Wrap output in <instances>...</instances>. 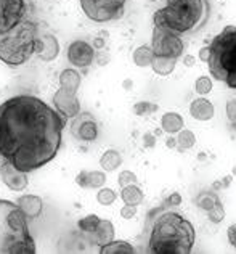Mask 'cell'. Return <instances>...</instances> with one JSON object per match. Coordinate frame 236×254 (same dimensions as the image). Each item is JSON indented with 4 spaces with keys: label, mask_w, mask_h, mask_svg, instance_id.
Segmentation results:
<instances>
[{
    "label": "cell",
    "mask_w": 236,
    "mask_h": 254,
    "mask_svg": "<svg viewBox=\"0 0 236 254\" xmlns=\"http://www.w3.org/2000/svg\"><path fill=\"white\" fill-rule=\"evenodd\" d=\"M227 116L230 119V123L236 119V100H228L227 103Z\"/></svg>",
    "instance_id": "e575fe53"
},
{
    "label": "cell",
    "mask_w": 236,
    "mask_h": 254,
    "mask_svg": "<svg viewBox=\"0 0 236 254\" xmlns=\"http://www.w3.org/2000/svg\"><path fill=\"white\" fill-rule=\"evenodd\" d=\"M207 217H209V220H211L212 224L224 222V219H225V209H224V204H222V201L215 203L214 208L207 211Z\"/></svg>",
    "instance_id": "4dcf8cb0"
},
{
    "label": "cell",
    "mask_w": 236,
    "mask_h": 254,
    "mask_svg": "<svg viewBox=\"0 0 236 254\" xmlns=\"http://www.w3.org/2000/svg\"><path fill=\"white\" fill-rule=\"evenodd\" d=\"M66 118L34 95H16L0 105V156L24 172L55 159Z\"/></svg>",
    "instance_id": "6da1fadb"
},
{
    "label": "cell",
    "mask_w": 236,
    "mask_h": 254,
    "mask_svg": "<svg viewBox=\"0 0 236 254\" xmlns=\"http://www.w3.org/2000/svg\"><path fill=\"white\" fill-rule=\"evenodd\" d=\"M183 64L186 68H191V66L196 64V58L191 57V55H183Z\"/></svg>",
    "instance_id": "ab89813d"
},
{
    "label": "cell",
    "mask_w": 236,
    "mask_h": 254,
    "mask_svg": "<svg viewBox=\"0 0 236 254\" xmlns=\"http://www.w3.org/2000/svg\"><path fill=\"white\" fill-rule=\"evenodd\" d=\"M207 66L211 76L236 90V26L228 24L209 45Z\"/></svg>",
    "instance_id": "5b68a950"
},
{
    "label": "cell",
    "mask_w": 236,
    "mask_h": 254,
    "mask_svg": "<svg viewBox=\"0 0 236 254\" xmlns=\"http://www.w3.org/2000/svg\"><path fill=\"white\" fill-rule=\"evenodd\" d=\"M103 47H105V39L97 37L95 41H93V49H95V50H97V49H98V50H100V49H103Z\"/></svg>",
    "instance_id": "60d3db41"
},
{
    "label": "cell",
    "mask_w": 236,
    "mask_h": 254,
    "mask_svg": "<svg viewBox=\"0 0 236 254\" xmlns=\"http://www.w3.org/2000/svg\"><path fill=\"white\" fill-rule=\"evenodd\" d=\"M85 16L95 23H108L124 16L125 0H79Z\"/></svg>",
    "instance_id": "52a82bcc"
},
{
    "label": "cell",
    "mask_w": 236,
    "mask_h": 254,
    "mask_svg": "<svg viewBox=\"0 0 236 254\" xmlns=\"http://www.w3.org/2000/svg\"><path fill=\"white\" fill-rule=\"evenodd\" d=\"M196 143V137L194 133L188 129H181L177 135V145H178V150L183 151V150H190L191 146Z\"/></svg>",
    "instance_id": "83f0119b"
},
{
    "label": "cell",
    "mask_w": 236,
    "mask_h": 254,
    "mask_svg": "<svg viewBox=\"0 0 236 254\" xmlns=\"http://www.w3.org/2000/svg\"><path fill=\"white\" fill-rule=\"evenodd\" d=\"M44 42V49L39 53V58L42 62H53L59 55V44L58 39L52 34H45L44 37H40Z\"/></svg>",
    "instance_id": "44dd1931"
},
{
    "label": "cell",
    "mask_w": 236,
    "mask_h": 254,
    "mask_svg": "<svg viewBox=\"0 0 236 254\" xmlns=\"http://www.w3.org/2000/svg\"><path fill=\"white\" fill-rule=\"evenodd\" d=\"M18 208L23 211L26 219H37L44 209L42 198L37 195H23L16 199Z\"/></svg>",
    "instance_id": "5bb4252c"
},
{
    "label": "cell",
    "mask_w": 236,
    "mask_h": 254,
    "mask_svg": "<svg viewBox=\"0 0 236 254\" xmlns=\"http://www.w3.org/2000/svg\"><path fill=\"white\" fill-rule=\"evenodd\" d=\"M154 111H158V105L150 103V102H138L133 106V113L137 116H148Z\"/></svg>",
    "instance_id": "1f68e13d"
},
{
    "label": "cell",
    "mask_w": 236,
    "mask_h": 254,
    "mask_svg": "<svg viewBox=\"0 0 236 254\" xmlns=\"http://www.w3.org/2000/svg\"><path fill=\"white\" fill-rule=\"evenodd\" d=\"M26 15L24 0H0V36L8 34L23 21Z\"/></svg>",
    "instance_id": "9c48e42d"
},
{
    "label": "cell",
    "mask_w": 236,
    "mask_h": 254,
    "mask_svg": "<svg viewBox=\"0 0 236 254\" xmlns=\"http://www.w3.org/2000/svg\"><path fill=\"white\" fill-rule=\"evenodd\" d=\"M227 237H228V242H230V245L233 246V248H236V224H232L230 227H228Z\"/></svg>",
    "instance_id": "d590c367"
},
{
    "label": "cell",
    "mask_w": 236,
    "mask_h": 254,
    "mask_svg": "<svg viewBox=\"0 0 236 254\" xmlns=\"http://www.w3.org/2000/svg\"><path fill=\"white\" fill-rule=\"evenodd\" d=\"M143 143L146 148H153L154 143H156V135L154 133H145L143 135Z\"/></svg>",
    "instance_id": "74e56055"
},
{
    "label": "cell",
    "mask_w": 236,
    "mask_h": 254,
    "mask_svg": "<svg viewBox=\"0 0 236 254\" xmlns=\"http://www.w3.org/2000/svg\"><path fill=\"white\" fill-rule=\"evenodd\" d=\"M100 220L101 219L97 216V214H89V216H85L84 219H80L79 222H77V227H79L80 233H82L84 237H89L90 233L95 232L97 225L100 224Z\"/></svg>",
    "instance_id": "4316f807"
},
{
    "label": "cell",
    "mask_w": 236,
    "mask_h": 254,
    "mask_svg": "<svg viewBox=\"0 0 236 254\" xmlns=\"http://www.w3.org/2000/svg\"><path fill=\"white\" fill-rule=\"evenodd\" d=\"M209 55H211V52H209V45L207 47H202V49L199 50V60H201V62L207 63Z\"/></svg>",
    "instance_id": "f35d334b"
},
{
    "label": "cell",
    "mask_w": 236,
    "mask_h": 254,
    "mask_svg": "<svg viewBox=\"0 0 236 254\" xmlns=\"http://www.w3.org/2000/svg\"><path fill=\"white\" fill-rule=\"evenodd\" d=\"M36 242L16 203L0 199V254H34Z\"/></svg>",
    "instance_id": "277c9868"
},
{
    "label": "cell",
    "mask_w": 236,
    "mask_h": 254,
    "mask_svg": "<svg viewBox=\"0 0 236 254\" xmlns=\"http://www.w3.org/2000/svg\"><path fill=\"white\" fill-rule=\"evenodd\" d=\"M232 127L236 130V119H235V121H232Z\"/></svg>",
    "instance_id": "ee69618b"
},
{
    "label": "cell",
    "mask_w": 236,
    "mask_h": 254,
    "mask_svg": "<svg viewBox=\"0 0 236 254\" xmlns=\"http://www.w3.org/2000/svg\"><path fill=\"white\" fill-rule=\"evenodd\" d=\"M154 57V52L150 45H140L138 49H135L133 52V63L138 66V68H146V66H151Z\"/></svg>",
    "instance_id": "d4e9b609"
},
{
    "label": "cell",
    "mask_w": 236,
    "mask_h": 254,
    "mask_svg": "<svg viewBox=\"0 0 236 254\" xmlns=\"http://www.w3.org/2000/svg\"><path fill=\"white\" fill-rule=\"evenodd\" d=\"M212 90V79L209 76H201L199 79H196L194 82V92L199 93V95H207Z\"/></svg>",
    "instance_id": "f1b7e54d"
},
{
    "label": "cell",
    "mask_w": 236,
    "mask_h": 254,
    "mask_svg": "<svg viewBox=\"0 0 236 254\" xmlns=\"http://www.w3.org/2000/svg\"><path fill=\"white\" fill-rule=\"evenodd\" d=\"M118 182H119L120 187H127V185L137 184V176H135L132 171H122V172L119 174Z\"/></svg>",
    "instance_id": "d6a6232c"
},
{
    "label": "cell",
    "mask_w": 236,
    "mask_h": 254,
    "mask_svg": "<svg viewBox=\"0 0 236 254\" xmlns=\"http://www.w3.org/2000/svg\"><path fill=\"white\" fill-rule=\"evenodd\" d=\"M219 201H220V198L215 191H201L196 196V206L206 212L209 209H212L215 203H219Z\"/></svg>",
    "instance_id": "484cf974"
},
{
    "label": "cell",
    "mask_w": 236,
    "mask_h": 254,
    "mask_svg": "<svg viewBox=\"0 0 236 254\" xmlns=\"http://www.w3.org/2000/svg\"><path fill=\"white\" fill-rule=\"evenodd\" d=\"M66 55H67V62L76 66V68H89L95 62L97 50L87 41L77 39V41H72L67 45Z\"/></svg>",
    "instance_id": "30bf717a"
},
{
    "label": "cell",
    "mask_w": 236,
    "mask_h": 254,
    "mask_svg": "<svg viewBox=\"0 0 236 254\" xmlns=\"http://www.w3.org/2000/svg\"><path fill=\"white\" fill-rule=\"evenodd\" d=\"M164 8L154 13V26H163L177 34H191L204 26L209 18L207 0H166Z\"/></svg>",
    "instance_id": "3957f363"
},
{
    "label": "cell",
    "mask_w": 236,
    "mask_h": 254,
    "mask_svg": "<svg viewBox=\"0 0 236 254\" xmlns=\"http://www.w3.org/2000/svg\"><path fill=\"white\" fill-rule=\"evenodd\" d=\"M120 164H122V156H120V153L116 150H106L100 158V166L106 172L116 171Z\"/></svg>",
    "instance_id": "603a6c76"
},
{
    "label": "cell",
    "mask_w": 236,
    "mask_h": 254,
    "mask_svg": "<svg viewBox=\"0 0 236 254\" xmlns=\"http://www.w3.org/2000/svg\"><path fill=\"white\" fill-rule=\"evenodd\" d=\"M80 82H82V76L72 68L63 69L61 74H59V87L71 93H77Z\"/></svg>",
    "instance_id": "ac0fdd59"
},
{
    "label": "cell",
    "mask_w": 236,
    "mask_h": 254,
    "mask_svg": "<svg viewBox=\"0 0 236 254\" xmlns=\"http://www.w3.org/2000/svg\"><path fill=\"white\" fill-rule=\"evenodd\" d=\"M166 146H167V148H175V146H177V138L169 137V138L166 140Z\"/></svg>",
    "instance_id": "b9f144b4"
},
{
    "label": "cell",
    "mask_w": 236,
    "mask_h": 254,
    "mask_svg": "<svg viewBox=\"0 0 236 254\" xmlns=\"http://www.w3.org/2000/svg\"><path fill=\"white\" fill-rule=\"evenodd\" d=\"M120 198H122V201L125 204L138 206V204L143 203L145 195H143V191H141L137 185L132 184V185L122 187V190H120Z\"/></svg>",
    "instance_id": "7402d4cb"
},
{
    "label": "cell",
    "mask_w": 236,
    "mask_h": 254,
    "mask_svg": "<svg viewBox=\"0 0 236 254\" xmlns=\"http://www.w3.org/2000/svg\"><path fill=\"white\" fill-rule=\"evenodd\" d=\"M215 108L214 105L209 102L207 98H194L190 105V115L196 119V121H209L214 118Z\"/></svg>",
    "instance_id": "2e32d148"
},
{
    "label": "cell",
    "mask_w": 236,
    "mask_h": 254,
    "mask_svg": "<svg viewBox=\"0 0 236 254\" xmlns=\"http://www.w3.org/2000/svg\"><path fill=\"white\" fill-rule=\"evenodd\" d=\"M196 230L188 219L174 211H161L151 219L148 253L153 254H190Z\"/></svg>",
    "instance_id": "7a4b0ae2"
},
{
    "label": "cell",
    "mask_w": 236,
    "mask_h": 254,
    "mask_svg": "<svg viewBox=\"0 0 236 254\" xmlns=\"http://www.w3.org/2000/svg\"><path fill=\"white\" fill-rule=\"evenodd\" d=\"M135 214H137V206H132V204H125L120 208V217L125 219V220H129L132 219Z\"/></svg>",
    "instance_id": "836d02e7"
},
{
    "label": "cell",
    "mask_w": 236,
    "mask_h": 254,
    "mask_svg": "<svg viewBox=\"0 0 236 254\" xmlns=\"http://www.w3.org/2000/svg\"><path fill=\"white\" fill-rule=\"evenodd\" d=\"M175 64H177V58H172V57H163V55H154L153 57V62H151V69L156 72L158 76H171L174 69H175Z\"/></svg>",
    "instance_id": "d6986e66"
},
{
    "label": "cell",
    "mask_w": 236,
    "mask_h": 254,
    "mask_svg": "<svg viewBox=\"0 0 236 254\" xmlns=\"http://www.w3.org/2000/svg\"><path fill=\"white\" fill-rule=\"evenodd\" d=\"M84 237V235H82ZM87 238V242L89 243H93V245H97V246H103L106 243H110L114 240V225L111 220H103L101 219L100 220V224L97 225V229L93 233H90L89 237H84Z\"/></svg>",
    "instance_id": "9a60e30c"
},
{
    "label": "cell",
    "mask_w": 236,
    "mask_h": 254,
    "mask_svg": "<svg viewBox=\"0 0 236 254\" xmlns=\"http://www.w3.org/2000/svg\"><path fill=\"white\" fill-rule=\"evenodd\" d=\"M106 182V174L103 171H82L76 176V184L82 189H100Z\"/></svg>",
    "instance_id": "e0dca14e"
},
{
    "label": "cell",
    "mask_w": 236,
    "mask_h": 254,
    "mask_svg": "<svg viewBox=\"0 0 236 254\" xmlns=\"http://www.w3.org/2000/svg\"><path fill=\"white\" fill-rule=\"evenodd\" d=\"M130 85H132L130 81H125V82H124V87H130Z\"/></svg>",
    "instance_id": "7bdbcfd3"
},
{
    "label": "cell",
    "mask_w": 236,
    "mask_h": 254,
    "mask_svg": "<svg viewBox=\"0 0 236 254\" xmlns=\"http://www.w3.org/2000/svg\"><path fill=\"white\" fill-rule=\"evenodd\" d=\"M36 24L19 23L13 31L0 39V60L8 64L10 68H18L24 64L36 53L34 42H36Z\"/></svg>",
    "instance_id": "8992f818"
},
{
    "label": "cell",
    "mask_w": 236,
    "mask_h": 254,
    "mask_svg": "<svg viewBox=\"0 0 236 254\" xmlns=\"http://www.w3.org/2000/svg\"><path fill=\"white\" fill-rule=\"evenodd\" d=\"M166 204H169V206H180V204H181V196H180V193H171V196L167 198Z\"/></svg>",
    "instance_id": "8d00e7d4"
},
{
    "label": "cell",
    "mask_w": 236,
    "mask_h": 254,
    "mask_svg": "<svg viewBox=\"0 0 236 254\" xmlns=\"http://www.w3.org/2000/svg\"><path fill=\"white\" fill-rule=\"evenodd\" d=\"M151 49L154 52V55L172 57L178 60L180 57H183L185 44L177 32L163 28V26H154L153 37H151Z\"/></svg>",
    "instance_id": "ba28073f"
},
{
    "label": "cell",
    "mask_w": 236,
    "mask_h": 254,
    "mask_svg": "<svg viewBox=\"0 0 236 254\" xmlns=\"http://www.w3.org/2000/svg\"><path fill=\"white\" fill-rule=\"evenodd\" d=\"M0 177H2V182L13 191H23L28 187V172L15 168L5 159L3 163H0Z\"/></svg>",
    "instance_id": "4fadbf2b"
},
{
    "label": "cell",
    "mask_w": 236,
    "mask_h": 254,
    "mask_svg": "<svg viewBox=\"0 0 236 254\" xmlns=\"http://www.w3.org/2000/svg\"><path fill=\"white\" fill-rule=\"evenodd\" d=\"M71 132L77 140H82V142H93V140H97V137H98V126L90 113H82V115L79 113V115L74 118V123L71 126Z\"/></svg>",
    "instance_id": "8fae6325"
},
{
    "label": "cell",
    "mask_w": 236,
    "mask_h": 254,
    "mask_svg": "<svg viewBox=\"0 0 236 254\" xmlns=\"http://www.w3.org/2000/svg\"><path fill=\"white\" fill-rule=\"evenodd\" d=\"M53 103H55V110L66 119L76 118L80 113V102L77 98V93H71L61 89V87L53 95Z\"/></svg>",
    "instance_id": "7c38bea8"
},
{
    "label": "cell",
    "mask_w": 236,
    "mask_h": 254,
    "mask_svg": "<svg viewBox=\"0 0 236 254\" xmlns=\"http://www.w3.org/2000/svg\"><path fill=\"white\" fill-rule=\"evenodd\" d=\"M133 251V246L124 242V240H113V242L106 243L100 248L101 254H132Z\"/></svg>",
    "instance_id": "cb8c5ba5"
},
{
    "label": "cell",
    "mask_w": 236,
    "mask_h": 254,
    "mask_svg": "<svg viewBox=\"0 0 236 254\" xmlns=\"http://www.w3.org/2000/svg\"><path fill=\"white\" fill-rule=\"evenodd\" d=\"M183 127H185V121L178 113L169 111L163 116V119H161V129H163V132L169 133V135L178 133Z\"/></svg>",
    "instance_id": "ffe728a7"
},
{
    "label": "cell",
    "mask_w": 236,
    "mask_h": 254,
    "mask_svg": "<svg viewBox=\"0 0 236 254\" xmlns=\"http://www.w3.org/2000/svg\"><path fill=\"white\" fill-rule=\"evenodd\" d=\"M116 191L111 190V189H100L98 193H97V201L100 204H103V206H110L113 204L114 201H116Z\"/></svg>",
    "instance_id": "f546056e"
},
{
    "label": "cell",
    "mask_w": 236,
    "mask_h": 254,
    "mask_svg": "<svg viewBox=\"0 0 236 254\" xmlns=\"http://www.w3.org/2000/svg\"><path fill=\"white\" fill-rule=\"evenodd\" d=\"M0 159H2V156H0Z\"/></svg>",
    "instance_id": "f6af8a7d"
}]
</instances>
